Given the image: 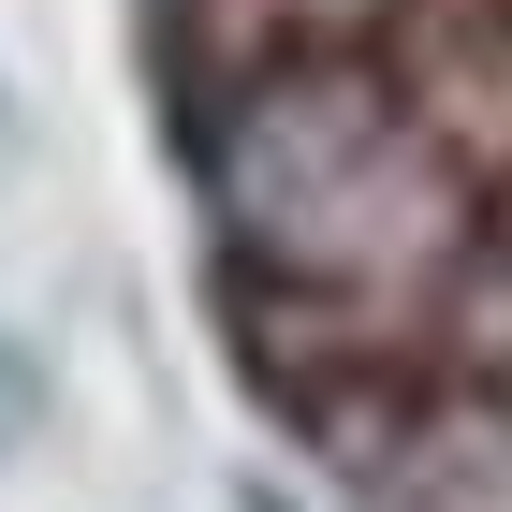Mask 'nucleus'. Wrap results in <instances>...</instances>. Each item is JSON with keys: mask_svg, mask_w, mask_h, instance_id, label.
I'll list each match as a JSON object with an SVG mask.
<instances>
[{"mask_svg": "<svg viewBox=\"0 0 512 512\" xmlns=\"http://www.w3.org/2000/svg\"><path fill=\"white\" fill-rule=\"evenodd\" d=\"M176 132L220 191V235H264V278L293 293H410L483 220V176L425 132L395 59H293Z\"/></svg>", "mask_w": 512, "mask_h": 512, "instance_id": "1", "label": "nucleus"}, {"mask_svg": "<svg viewBox=\"0 0 512 512\" xmlns=\"http://www.w3.org/2000/svg\"><path fill=\"white\" fill-rule=\"evenodd\" d=\"M410 0H161V59H176V118L293 74V59H366Z\"/></svg>", "mask_w": 512, "mask_h": 512, "instance_id": "2", "label": "nucleus"}]
</instances>
